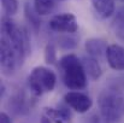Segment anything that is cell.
Returning a JSON list of instances; mask_svg holds the SVG:
<instances>
[{"instance_id": "obj_5", "label": "cell", "mask_w": 124, "mask_h": 123, "mask_svg": "<svg viewBox=\"0 0 124 123\" xmlns=\"http://www.w3.org/2000/svg\"><path fill=\"white\" fill-rule=\"evenodd\" d=\"M0 58H1V68L5 73H13L19 65L23 63V58L17 52V49L12 46V43L5 36H1L0 42Z\"/></svg>"}, {"instance_id": "obj_13", "label": "cell", "mask_w": 124, "mask_h": 123, "mask_svg": "<svg viewBox=\"0 0 124 123\" xmlns=\"http://www.w3.org/2000/svg\"><path fill=\"white\" fill-rule=\"evenodd\" d=\"M57 0H34V10L36 15L46 16L51 13L55 6Z\"/></svg>"}, {"instance_id": "obj_2", "label": "cell", "mask_w": 124, "mask_h": 123, "mask_svg": "<svg viewBox=\"0 0 124 123\" xmlns=\"http://www.w3.org/2000/svg\"><path fill=\"white\" fill-rule=\"evenodd\" d=\"M1 36H5L17 49L23 59L30 52V41L28 32L24 27L16 24L10 18H2L1 23Z\"/></svg>"}, {"instance_id": "obj_11", "label": "cell", "mask_w": 124, "mask_h": 123, "mask_svg": "<svg viewBox=\"0 0 124 123\" xmlns=\"http://www.w3.org/2000/svg\"><path fill=\"white\" fill-rule=\"evenodd\" d=\"M82 64H83V66H84V70H85L87 75L92 80H98L101 76V74H102L101 66H100L99 62L94 57H87V58H84Z\"/></svg>"}, {"instance_id": "obj_17", "label": "cell", "mask_w": 124, "mask_h": 123, "mask_svg": "<svg viewBox=\"0 0 124 123\" xmlns=\"http://www.w3.org/2000/svg\"><path fill=\"white\" fill-rule=\"evenodd\" d=\"M40 123H52V120L47 116V115H43L42 116V118H41V122Z\"/></svg>"}, {"instance_id": "obj_8", "label": "cell", "mask_w": 124, "mask_h": 123, "mask_svg": "<svg viewBox=\"0 0 124 123\" xmlns=\"http://www.w3.org/2000/svg\"><path fill=\"white\" fill-rule=\"evenodd\" d=\"M106 58L108 65L117 71H124V47L117 43L107 46Z\"/></svg>"}, {"instance_id": "obj_7", "label": "cell", "mask_w": 124, "mask_h": 123, "mask_svg": "<svg viewBox=\"0 0 124 123\" xmlns=\"http://www.w3.org/2000/svg\"><path fill=\"white\" fill-rule=\"evenodd\" d=\"M64 100L65 103L76 112L78 114H85L90 110V107L93 106V100L90 99V97H88L87 94L81 93V92H68L64 95Z\"/></svg>"}, {"instance_id": "obj_6", "label": "cell", "mask_w": 124, "mask_h": 123, "mask_svg": "<svg viewBox=\"0 0 124 123\" xmlns=\"http://www.w3.org/2000/svg\"><path fill=\"white\" fill-rule=\"evenodd\" d=\"M49 28L55 33L72 34L78 30V23L72 13H59L51 18Z\"/></svg>"}, {"instance_id": "obj_15", "label": "cell", "mask_w": 124, "mask_h": 123, "mask_svg": "<svg viewBox=\"0 0 124 123\" xmlns=\"http://www.w3.org/2000/svg\"><path fill=\"white\" fill-rule=\"evenodd\" d=\"M57 53H55V48H54V46L53 45H47L46 46V49H45V59H46V62L47 63H54L55 60H57Z\"/></svg>"}, {"instance_id": "obj_4", "label": "cell", "mask_w": 124, "mask_h": 123, "mask_svg": "<svg viewBox=\"0 0 124 123\" xmlns=\"http://www.w3.org/2000/svg\"><path fill=\"white\" fill-rule=\"evenodd\" d=\"M57 83V75L48 68L36 66L33 69L28 77V84L30 90L35 95H42L52 92Z\"/></svg>"}, {"instance_id": "obj_14", "label": "cell", "mask_w": 124, "mask_h": 123, "mask_svg": "<svg viewBox=\"0 0 124 123\" xmlns=\"http://www.w3.org/2000/svg\"><path fill=\"white\" fill-rule=\"evenodd\" d=\"M1 4H2V8L6 15L13 16L17 13V11H18V1L17 0H1Z\"/></svg>"}, {"instance_id": "obj_12", "label": "cell", "mask_w": 124, "mask_h": 123, "mask_svg": "<svg viewBox=\"0 0 124 123\" xmlns=\"http://www.w3.org/2000/svg\"><path fill=\"white\" fill-rule=\"evenodd\" d=\"M85 48L92 57H95V56H100L102 52L106 53L107 46L104 43V41L98 39H90L85 42Z\"/></svg>"}, {"instance_id": "obj_10", "label": "cell", "mask_w": 124, "mask_h": 123, "mask_svg": "<svg viewBox=\"0 0 124 123\" xmlns=\"http://www.w3.org/2000/svg\"><path fill=\"white\" fill-rule=\"evenodd\" d=\"M45 115H47L54 123H71V112L68 109L60 107V109H52L47 107L45 109Z\"/></svg>"}, {"instance_id": "obj_9", "label": "cell", "mask_w": 124, "mask_h": 123, "mask_svg": "<svg viewBox=\"0 0 124 123\" xmlns=\"http://www.w3.org/2000/svg\"><path fill=\"white\" fill-rule=\"evenodd\" d=\"M92 5L101 18H108L115 12V0H92Z\"/></svg>"}, {"instance_id": "obj_1", "label": "cell", "mask_w": 124, "mask_h": 123, "mask_svg": "<svg viewBox=\"0 0 124 123\" xmlns=\"http://www.w3.org/2000/svg\"><path fill=\"white\" fill-rule=\"evenodd\" d=\"M59 69L64 84L72 90H80L87 86V73L77 56L69 53L60 58Z\"/></svg>"}, {"instance_id": "obj_3", "label": "cell", "mask_w": 124, "mask_h": 123, "mask_svg": "<svg viewBox=\"0 0 124 123\" xmlns=\"http://www.w3.org/2000/svg\"><path fill=\"white\" fill-rule=\"evenodd\" d=\"M99 110L102 120L106 123L121 121L124 114L123 97L112 90H105L99 95Z\"/></svg>"}, {"instance_id": "obj_16", "label": "cell", "mask_w": 124, "mask_h": 123, "mask_svg": "<svg viewBox=\"0 0 124 123\" xmlns=\"http://www.w3.org/2000/svg\"><path fill=\"white\" fill-rule=\"evenodd\" d=\"M0 123H12V121L6 112H1L0 114Z\"/></svg>"}, {"instance_id": "obj_18", "label": "cell", "mask_w": 124, "mask_h": 123, "mask_svg": "<svg viewBox=\"0 0 124 123\" xmlns=\"http://www.w3.org/2000/svg\"><path fill=\"white\" fill-rule=\"evenodd\" d=\"M57 1H58V0H57ZM59 1H63V0H59Z\"/></svg>"}]
</instances>
